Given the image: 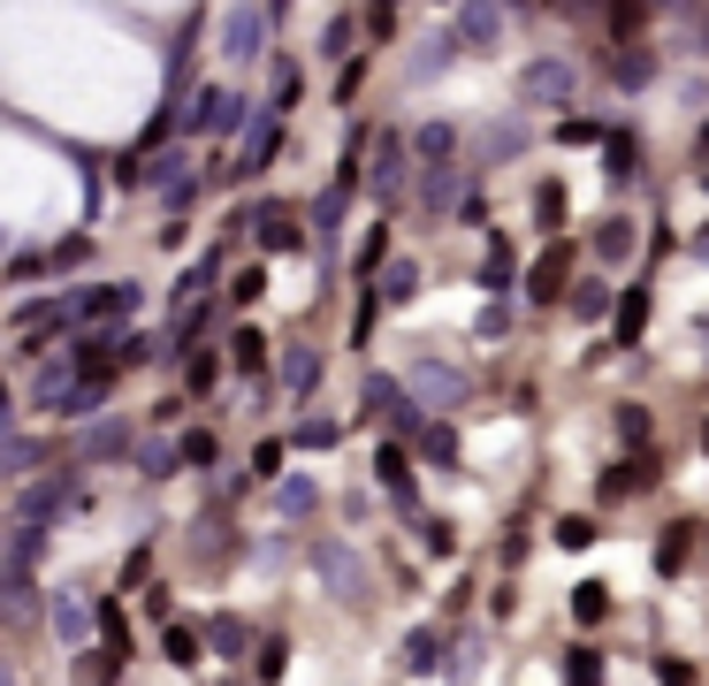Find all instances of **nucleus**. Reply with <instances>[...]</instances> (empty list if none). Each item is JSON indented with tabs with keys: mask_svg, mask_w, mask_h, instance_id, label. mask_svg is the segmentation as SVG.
<instances>
[{
	"mask_svg": "<svg viewBox=\"0 0 709 686\" xmlns=\"http://www.w3.org/2000/svg\"><path fill=\"white\" fill-rule=\"evenodd\" d=\"M572 618H580V626H603V618H610V587H603V580H580V587H572Z\"/></svg>",
	"mask_w": 709,
	"mask_h": 686,
	"instance_id": "473e14b6",
	"label": "nucleus"
},
{
	"mask_svg": "<svg viewBox=\"0 0 709 686\" xmlns=\"http://www.w3.org/2000/svg\"><path fill=\"white\" fill-rule=\"evenodd\" d=\"M130 450H138V443H130V427H123V420H107V427H92V435H84V458H130Z\"/></svg>",
	"mask_w": 709,
	"mask_h": 686,
	"instance_id": "2f4dec72",
	"label": "nucleus"
},
{
	"mask_svg": "<svg viewBox=\"0 0 709 686\" xmlns=\"http://www.w3.org/2000/svg\"><path fill=\"white\" fill-rule=\"evenodd\" d=\"M481 283H489V290H512V244H504V237H489V260H481Z\"/></svg>",
	"mask_w": 709,
	"mask_h": 686,
	"instance_id": "ea45409f",
	"label": "nucleus"
},
{
	"mask_svg": "<svg viewBox=\"0 0 709 686\" xmlns=\"http://www.w3.org/2000/svg\"><path fill=\"white\" fill-rule=\"evenodd\" d=\"M397 161H404V138L381 130V138H374V198H381V206H397Z\"/></svg>",
	"mask_w": 709,
	"mask_h": 686,
	"instance_id": "6ab92c4d",
	"label": "nucleus"
},
{
	"mask_svg": "<svg viewBox=\"0 0 709 686\" xmlns=\"http://www.w3.org/2000/svg\"><path fill=\"white\" fill-rule=\"evenodd\" d=\"M557 146H603V123L595 115H564L557 123Z\"/></svg>",
	"mask_w": 709,
	"mask_h": 686,
	"instance_id": "79ce46f5",
	"label": "nucleus"
},
{
	"mask_svg": "<svg viewBox=\"0 0 709 686\" xmlns=\"http://www.w3.org/2000/svg\"><path fill=\"white\" fill-rule=\"evenodd\" d=\"M420 298V260H389L381 267V306H412Z\"/></svg>",
	"mask_w": 709,
	"mask_h": 686,
	"instance_id": "393cba45",
	"label": "nucleus"
},
{
	"mask_svg": "<svg viewBox=\"0 0 709 686\" xmlns=\"http://www.w3.org/2000/svg\"><path fill=\"white\" fill-rule=\"evenodd\" d=\"M191 130H206V138H237L244 123H252V107H244V92H221V84H198V100H191V115H183Z\"/></svg>",
	"mask_w": 709,
	"mask_h": 686,
	"instance_id": "f257e3e1",
	"label": "nucleus"
},
{
	"mask_svg": "<svg viewBox=\"0 0 709 686\" xmlns=\"http://www.w3.org/2000/svg\"><path fill=\"white\" fill-rule=\"evenodd\" d=\"M603 153H610V161H603L610 183H633V175H641V146H633V130H610V138H603Z\"/></svg>",
	"mask_w": 709,
	"mask_h": 686,
	"instance_id": "a878e982",
	"label": "nucleus"
},
{
	"mask_svg": "<svg viewBox=\"0 0 709 686\" xmlns=\"http://www.w3.org/2000/svg\"><path fill=\"white\" fill-rule=\"evenodd\" d=\"M374 481H381L404 512H420V489H412V443H404V435H389V443L374 450Z\"/></svg>",
	"mask_w": 709,
	"mask_h": 686,
	"instance_id": "6e6552de",
	"label": "nucleus"
},
{
	"mask_svg": "<svg viewBox=\"0 0 709 686\" xmlns=\"http://www.w3.org/2000/svg\"><path fill=\"white\" fill-rule=\"evenodd\" d=\"M633 244H641V229H633V221H603V229H595V260H610V267H618V260H633Z\"/></svg>",
	"mask_w": 709,
	"mask_h": 686,
	"instance_id": "cd10ccee",
	"label": "nucleus"
},
{
	"mask_svg": "<svg viewBox=\"0 0 709 686\" xmlns=\"http://www.w3.org/2000/svg\"><path fill=\"white\" fill-rule=\"evenodd\" d=\"M564 92H572V69L564 61H534L527 77H519V100H541V107H557Z\"/></svg>",
	"mask_w": 709,
	"mask_h": 686,
	"instance_id": "f3484780",
	"label": "nucleus"
},
{
	"mask_svg": "<svg viewBox=\"0 0 709 686\" xmlns=\"http://www.w3.org/2000/svg\"><path fill=\"white\" fill-rule=\"evenodd\" d=\"M358 84H366V61H344V69H336V107H352Z\"/></svg>",
	"mask_w": 709,
	"mask_h": 686,
	"instance_id": "6e6d98bb",
	"label": "nucleus"
},
{
	"mask_svg": "<svg viewBox=\"0 0 709 686\" xmlns=\"http://www.w3.org/2000/svg\"><path fill=\"white\" fill-rule=\"evenodd\" d=\"M595 534H603V526H595V518H557V541H564V549H587V541H595Z\"/></svg>",
	"mask_w": 709,
	"mask_h": 686,
	"instance_id": "09e8293b",
	"label": "nucleus"
},
{
	"mask_svg": "<svg viewBox=\"0 0 709 686\" xmlns=\"http://www.w3.org/2000/svg\"><path fill=\"white\" fill-rule=\"evenodd\" d=\"M161 649H169V664H176V672H198V633H191V626L169 618V626H161Z\"/></svg>",
	"mask_w": 709,
	"mask_h": 686,
	"instance_id": "c9c22d12",
	"label": "nucleus"
},
{
	"mask_svg": "<svg viewBox=\"0 0 709 686\" xmlns=\"http://www.w3.org/2000/svg\"><path fill=\"white\" fill-rule=\"evenodd\" d=\"M313 512H321V489L290 473V481H283V518H313Z\"/></svg>",
	"mask_w": 709,
	"mask_h": 686,
	"instance_id": "58836bf2",
	"label": "nucleus"
},
{
	"mask_svg": "<svg viewBox=\"0 0 709 686\" xmlns=\"http://www.w3.org/2000/svg\"><path fill=\"white\" fill-rule=\"evenodd\" d=\"M352 38H358V23H352V15H329V31H321V54H344Z\"/></svg>",
	"mask_w": 709,
	"mask_h": 686,
	"instance_id": "603ef678",
	"label": "nucleus"
},
{
	"mask_svg": "<svg viewBox=\"0 0 709 686\" xmlns=\"http://www.w3.org/2000/svg\"><path fill=\"white\" fill-rule=\"evenodd\" d=\"M298 100H306V69H298V61H275V77H267V107L290 115Z\"/></svg>",
	"mask_w": 709,
	"mask_h": 686,
	"instance_id": "bb28decb",
	"label": "nucleus"
},
{
	"mask_svg": "<svg viewBox=\"0 0 709 686\" xmlns=\"http://www.w3.org/2000/svg\"><path fill=\"white\" fill-rule=\"evenodd\" d=\"M534 229H541V237H557V229H564V183H557V175H541V183H534Z\"/></svg>",
	"mask_w": 709,
	"mask_h": 686,
	"instance_id": "b1692460",
	"label": "nucleus"
},
{
	"mask_svg": "<svg viewBox=\"0 0 709 686\" xmlns=\"http://www.w3.org/2000/svg\"><path fill=\"white\" fill-rule=\"evenodd\" d=\"M649 427H656V420H649V412H641V404H618V435H626V443H633V450H641V443H649Z\"/></svg>",
	"mask_w": 709,
	"mask_h": 686,
	"instance_id": "a18cd8bd",
	"label": "nucleus"
},
{
	"mask_svg": "<svg viewBox=\"0 0 709 686\" xmlns=\"http://www.w3.org/2000/svg\"><path fill=\"white\" fill-rule=\"evenodd\" d=\"M290 443H298V450H336V443H344V427H336V420H298V427H290Z\"/></svg>",
	"mask_w": 709,
	"mask_h": 686,
	"instance_id": "4c0bfd02",
	"label": "nucleus"
},
{
	"mask_svg": "<svg viewBox=\"0 0 709 686\" xmlns=\"http://www.w3.org/2000/svg\"><path fill=\"white\" fill-rule=\"evenodd\" d=\"M412 153H420V161H450V153H458V130H450V123H420V130H412Z\"/></svg>",
	"mask_w": 709,
	"mask_h": 686,
	"instance_id": "7c9ffc66",
	"label": "nucleus"
},
{
	"mask_svg": "<svg viewBox=\"0 0 709 686\" xmlns=\"http://www.w3.org/2000/svg\"><path fill=\"white\" fill-rule=\"evenodd\" d=\"M420 549H427V557H450V549H458V534H450V518L420 512Z\"/></svg>",
	"mask_w": 709,
	"mask_h": 686,
	"instance_id": "a19ab883",
	"label": "nucleus"
},
{
	"mask_svg": "<svg viewBox=\"0 0 709 686\" xmlns=\"http://www.w3.org/2000/svg\"><path fill=\"white\" fill-rule=\"evenodd\" d=\"M130 458H138V473H146V481H176V473H183V443H169V435H161V443H138Z\"/></svg>",
	"mask_w": 709,
	"mask_h": 686,
	"instance_id": "4be33fe9",
	"label": "nucleus"
},
{
	"mask_svg": "<svg viewBox=\"0 0 709 686\" xmlns=\"http://www.w3.org/2000/svg\"><path fill=\"white\" fill-rule=\"evenodd\" d=\"M366 31H374V38H397V0H374V8H366Z\"/></svg>",
	"mask_w": 709,
	"mask_h": 686,
	"instance_id": "5fc2aeb1",
	"label": "nucleus"
},
{
	"mask_svg": "<svg viewBox=\"0 0 709 686\" xmlns=\"http://www.w3.org/2000/svg\"><path fill=\"white\" fill-rule=\"evenodd\" d=\"M283 458H290V443H260V450H252V473H260V481H283Z\"/></svg>",
	"mask_w": 709,
	"mask_h": 686,
	"instance_id": "49530a36",
	"label": "nucleus"
},
{
	"mask_svg": "<svg viewBox=\"0 0 709 686\" xmlns=\"http://www.w3.org/2000/svg\"><path fill=\"white\" fill-rule=\"evenodd\" d=\"M146 183L161 191V206H169V214H183V206L198 198V169H191V153H176V146H161V161L146 169Z\"/></svg>",
	"mask_w": 709,
	"mask_h": 686,
	"instance_id": "20e7f679",
	"label": "nucleus"
},
{
	"mask_svg": "<svg viewBox=\"0 0 709 686\" xmlns=\"http://www.w3.org/2000/svg\"><path fill=\"white\" fill-rule=\"evenodd\" d=\"M0 420H8V381H0Z\"/></svg>",
	"mask_w": 709,
	"mask_h": 686,
	"instance_id": "680f3d73",
	"label": "nucleus"
},
{
	"mask_svg": "<svg viewBox=\"0 0 709 686\" xmlns=\"http://www.w3.org/2000/svg\"><path fill=\"white\" fill-rule=\"evenodd\" d=\"M46 260H54V275H61V267H84V260H92V237H69V244H54Z\"/></svg>",
	"mask_w": 709,
	"mask_h": 686,
	"instance_id": "8fccbe9b",
	"label": "nucleus"
},
{
	"mask_svg": "<svg viewBox=\"0 0 709 686\" xmlns=\"http://www.w3.org/2000/svg\"><path fill=\"white\" fill-rule=\"evenodd\" d=\"M252 237H260V252H298L306 244V221L283 214V206H252Z\"/></svg>",
	"mask_w": 709,
	"mask_h": 686,
	"instance_id": "9b49d317",
	"label": "nucleus"
},
{
	"mask_svg": "<svg viewBox=\"0 0 709 686\" xmlns=\"http://www.w3.org/2000/svg\"><path fill=\"white\" fill-rule=\"evenodd\" d=\"M313 564H321V580H336V595H352V603H366V564H358L352 549L321 541V549H313Z\"/></svg>",
	"mask_w": 709,
	"mask_h": 686,
	"instance_id": "f8f14e48",
	"label": "nucleus"
},
{
	"mask_svg": "<svg viewBox=\"0 0 709 686\" xmlns=\"http://www.w3.org/2000/svg\"><path fill=\"white\" fill-rule=\"evenodd\" d=\"M450 191H458V169H450V161H427V183H420V206H427V214H443V206H450Z\"/></svg>",
	"mask_w": 709,
	"mask_h": 686,
	"instance_id": "72a5a7b5",
	"label": "nucleus"
},
{
	"mask_svg": "<svg viewBox=\"0 0 709 686\" xmlns=\"http://www.w3.org/2000/svg\"><path fill=\"white\" fill-rule=\"evenodd\" d=\"M641 329H649V283L618 290V329H610V343H618V351H633V343H641Z\"/></svg>",
	"mask_w": 709,
	"mask_h": 686,
	"instance_id": "a211bd4d",
	"label": "nucleus"
},
{
	"mask_svg": "<svg viewBox=\"0 0 709 686\" xmlns=\"http://www.w3.org/2000/svg\"><path fill=\"white\" fill-rule=\"evenodd\" d=\"M290 138H283V107H267L260 123H252V138H244V161H229V175H260L275 169V153H283Z\"/></svg>",
	"mask_w": 709,
	"mask_h": 686,
	"instance_id": "1a4fd4ad",
	"label": "nucleus"
},
{
	"mask_svg": "<svg viewBox=\"0 0 709 686\" xmlns=\"http://www.w3.org/2000/svg\"><path fill=\"white\" fill-rule=\"evenodd\" d=\"M283 664H290V641H283V633H267V641H260V664H252V672H260V679H275Z\"/></svg>",
	"mask_w": 709,
	"mask_h": 686,
	"instance_id": "de8ad7c7",
	"label": "nucleus"
},
{
	"mask_svg": "<svg viewBox=\"0 0 709 686\" xmlns=\"http://www.w3.org/2000/svg\"><path fill=\"white\" fill-rule=\"evenodd\" d=\"M146 572H153V549H130L123 557V587H146Z\"/></svg>",
	"mask_w": 709,
	"mask_h": 686,
	"instance_id": "4d7b16f0",
	"label": "nucleus"
},
{
	"mask_svg": "<svg viewBox=\"0 0 709 686\" xmlns=\"http://www.w3.org/2000/svg\"><path fill=\"white\" fill-rule=\"evenodd\" d=\"M633 489H656V450H649V458L633 450V458H618V466L595 481V496H603V504H626Z\"/></svg>",
	"mask_w": 709,
	"mask_h": 686,
	"instance_id": "9d476101",
	"label": "nucleus"
},
{
	"mask_svg": "<svg viewBox=\"0 0 709 686\" xmlns=\"http://www.w3.org/2000/svg\"><path fill=\"white\" fill-rule=\"evenodd\" d=\"M496 38H504V8H496V0H458L450 46H458V54H466V46H473V54H489Z\"/></svg>",
	"mask_w": 709,
	"mask_h": 686,
	"instance_id": "7ed1b4c3",
	"label": "nucleus"
},
{
	"mask_svg": "<svg viewBox=\"0 0 709 686\" xmlns=\"http://www.w3.org/2000/svg\"><path fill=\"white\" fill-rule=\"evenodd\" d=\"M229 366L260 374V366H267V336H260V329H229Z\"/></svg>",
	"mask_w": 709,
	"mask_h": 686,
	"instance_id": "f704fd0d",
	"label": "nucleus"
},
{
	"mask_svg": "<svg viewBox=\"0 0 709 686\" xmlns=\"http://www.w3.org/2000/svg\"><path fill=\"white\" fill-rule=\"evenodd\" d=\"M260 290H267V275H260V267H244V275L229 283V298H237V306H260Z\"/></svg>",
	"mask_w": 709,
	"mask_h": 686,
	"instance_id": "864d4df0",
	"label": "nucleus"
},
{
	"mask_svg": "<svg viewBox=\"0 0 709 686\" xmlns=\"http://www.w3.org/2000/svg\"><path fill=\"white\" fill-rule=\"evenodd\" d=\"M458 221H466V229H481V221H489V198H481V191H466V198H458Z\"/></svg>",
	"mask_w": 709,
	"mask_h": 686,
	"instance_id": "13d9d810",
	"label": "nucleus"
},
{
	"mask_svg": "<svg viewBox=\"0 0 709 686\" xmlns=\"http://www.w3.org/2000/svg\"><path fill=\"white\" fill-rule=\"evenodd\" d=\"M687 549H695V526H687V518H679V526H664V534H656V572L672 580V572L687 564Z\"/></svg>",
	"mask_w": 709,
	"mask_h": 686,
	"instance_id": "c756f323",
	"label": "nucleus"
},
{
	"mask_svg": "<svg viewBox=\"0 0 709 686\" xmlns=\"http://www.w3.org/2000/svg\"><path fill=\"white\" fill-rule=\"evenodd\" d=\"M564 306H572L580 321H603V313H618V290H610L603 275H587V283H572V290H564Z\"/></svg>",
	"mask_w": 709,
	"mask_h": 686,
	"instance_id": "aec40b11",
	"label": "nucleus"
},
{
	"mask_svg": "<svg viewBox=\"0 0 709 686\" xmlns=\"http://www.w3.org/2000/svg\"><path fill=\"white\" fill-rule=\"evenodd\" d=\"M244 641H252V626H244L237 610H221V618L206 626V649H214L221 664H237V656H244Z\"/></svg>",
	"mask_w": 709,
	"mask_h": 686,
	"instance_id": "5701e85b",
	"label": "nucleus"
},
{
	"mask_svg": "<svg viewBox=\"0 0 709 686\" xmlns=\"http://www.w3.org/2000/svg\"><path fill=\"white\" fill-rule=\"evenodd\" d=\"M260 31H267V8L237 0V8L221 15V61H260Z\"/></svg>",
	"mask_w": 709,
	"mask_h": 686,
	"instance_id": "0eeeda50",
	"label": "nucleus"
},
{
	"mask_svg": "<svg viewBox=\"0 0 709 686\" xmlns=\"http://www.w3.org/2000/svg\"><path fill=\"white\" fill-rule=\"evenodd\" d=\"M77 358L69 351H54V358H38V374H31V412H69V397H77Z\"/></svg>",
	"mask_w": 709,
	"mask_h": 686,
	"instance_id": "f03ea898",
	"label": "nucleus"
},
{
	"mask_svg": "<svg viewBox=\"0 0 709 686\" xmlns=\"http://www.w3.org/2000/svg\"><path fill=\"white\" fill-rule=\"evenodd\" d=\"M69 496H77V466H61V473L31 481V489H23V504H15V518H31V526H54Z\"/></svg>",
	"mask_w": 709,
	"mask_h": 686,
	"instance_id": "423d86ee",
	"label": "nucleus"
},
{
	"mask_svg": "<svg viewBox=\"0 0 709 686\" xmlns=\"http://www.w3.org/2000/svg\"><path fill=\"white\" fill-rule=\"evenodd\" d=\"M397 672H412V679L443 672V633H435V626H412V633L397 641Z\"/></svg>",
	"mask_w": 709,
	"mask_h": 686,
	"instance_id": "4468645a",
	"label": "nucleus"
},
{
	"mask_svg": "<svg viewBox=\"0 0 709 686\" xmlns=\"http://www.w3.org/2000/svg\"><path fill=\"white\" fill-rule=\"evenodd\" d=\"M695 260H709V229H695Z\"/></svg>",
	"mask_w": 709,
	"mask_h": 686,
	"instance_id": "bf43d9fd",
	"label": "nucleus"
},
{
	"mask_svg": "<svg viewBox=\"0 0 709 686\" xmlns=\"http://www.w3.org/2000/svg\"><path fill=\"white\" fill-rule=\"evenodd\" d=\"M564 679H603V656H595V649H587V641H580V649H572V656H564Z\"/></svg>",
	"mask_w": 709,
	"mask_h": 686,
	"instance_id": "3c124183",
	"label": "nucleus"
},
{
	"mask_svg": "<svg viewBox=\"0 0 709 686\" xmlns=\"http://www.w3.org/2000/svg\"><path fill=\"white\" fill-rule=\"evenodd\" d=\"M92 618H100V595H61V603H54V633H61V641H84Z\"/></svg>",
	"mask_w": 709,
	"mask_h": 686,
	"instance_id": "412c9836",
	"label": "nucleus"
},
{
	"mask_svg": "<svg viewBox=\"0 0 709 686\" xmlns=\"http://www.w3.org/2000/svg\"><path fill=\"white\" fill-rule=\"evenodd\" d=\"M695 153H702V161H709V123H702V146H695Z\"/></svg>",
	"mask_w": 709,
	"mask_h": 686,
	"instance_id": "052dcab7",
	"label": "nucleus"
},
{
	"mask_svg": "<svg viewBox=\"0 0 709 686\" xmlns=\"http://www.w3.org/2000/svg\"><path fill=\"white\" fill-rule=\"evenodd\" d=\"M404 381H412V397H427V404H443V412L466 404V374H450V366H412Z\"/></svg>",
	"mask_w": 709,
	"mask_h": 686,
	"instance_id": "ddd939ff",
	"label": "nucleus"
},
{
	"mask_svg": "<svg viewBox=\"0 0 709 686\" xmlns=\"http://www.w3.org/2000/svg\"><path fill=\"white\" fill-rule=\"evenodd\" d=\"M275 381H283L290 397H313V381H321V351H313V343H283V366H275Z\"/></svg>",
	"mask_w": 709,
	"mask_h": 686,
	"instance_id": "dca6fc26",
	"label": "nucleus"
},
{
	"mask_svg": "<svg viewBox=\"0 0 709 686\" xmlns=\"http://www.w3.org/2000/svg\"><path fill=\"white\" fill-rule=\"evenodd\" d=\"M214 458H221V435L214 427H191L183 435V466H214Z\"/></svg>",
	"mask_w": 709,
	"mask_h": 686,
	"instance_id": "37998d69",
	"label": "nucleus"
},
{
	"mask_svg": "<svg viewBox=\"0 0 709 686\" xmlns=\"http://www.w3.org/2000/svg\"><path fill=\"white\" fill-rule=\"evenodd\" d=\"M77 313H84V321H123V313H138V283H107V290H77Z\"/></svg>",
	"mask_w": 709,
	"mask_h": 686,
	"instance_id": "2eb2a0df",
	"label": "nucleus"
},
{
	"mask_svg": "<svg viewBox=\"0 0 709 686\" xmlns=\"http://www.w3.org/2000/svg\"><path fill=\"white\" fill-rule=\"evenodd\" d=\"M412 443H420V458H427V466H443V473L458 466V435H450V420H435V427H420Z\"/></svg>",
	"mask_w": 709,
	"mask_h": 686,
	"instance_id": "c85d7f7f",
	"label": "nucleus"
},
{
	"mask_svg": "<svg viewBox=\"0 0 709 686\" xmlns=\"http://www.w3.org/2000/svg\"><path fill=\"white\" fill-rule=\"evenodd\" d=\"M344 198H352V191H344V183H329V191L313 198V229H336V221H344Z\"/></svg>",
	"mask_w": 709,
	"mask_h": 686,
	"instance_id": "c03bdc74",
	"label": "nucleus"
},
{
	"mask_svg": "<svg viewBox=\"0 0 709 686\" xmlns=\"http://www.w3.org/2000/svg\"><path fill=\"white\" fill-rule=\"evenodd\" d=\"M183 389H191V397H214V389H221V358H214V351H191V366H183Z\"/></svg>",
	"mask_w": 709,
	"mask_h": 686,
	"instance_id": "e433bc0d",
	"label": "nucleus"
},
{
	"mask_svg": "<svg viewBox=\"0 0 709 686\" xmlns=\"http://www.w3.org/2000/svg\"><path fill=\"white\" fill-rule=\"evenodd\" d=\"M564 275H572V244H564V237H549V252L534 260L527 283H519V290H527V306H557V298H564Z\"/></svg>",
	"mask_w": 709,
	"mask_h": 686,
	"instance_id": "39448f33",
	"label": "nucleus"
}]
</instances>
